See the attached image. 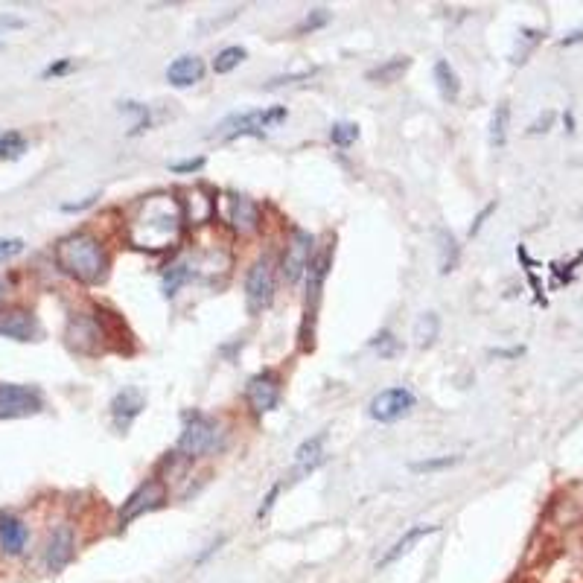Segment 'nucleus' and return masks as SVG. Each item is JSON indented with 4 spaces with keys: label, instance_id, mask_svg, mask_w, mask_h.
I'll return each mask as SVG.
<instances>
[{
    "label": "nucleus",
    "instance_id": "1",
    "mask_svg": "<svg viewBox=\"0 0 583 583\" xmlns=\"http://www.w3.org/2000/svg\"><path fill=\"white\" fill-rule=\"evenodd\" d=\"M56 263L62 272L70 277L82 280V283H100L108 269V257H105L100 240H94L91 234H70L56 245Z\"/></svg>",
    "mask_w": 583,
    "mask_h": 583
},
{
    "label": "nucleus",
    "instance_id": "2",
    "mask_svg": "<svg viewBox=\"0 0 583 583\" xmlns=\"http://www.w3.org/2000/svg\"><path fill=\"white\" fill-rule=\"evenodd\" d=\"M222 426L219 420L207 417L202 412H193L184 417V429H181V438H178V452L187 455V458H202L210 455L222 446Z\"/></svg>",
    "mask_w": 583,
    "mask_h": 583
},
{
    "label": "nucleus",
    "instance_id": "3",
    "mask_svg": "<svg viewBox=\"0 0 583 583\" xmlns=\"http://www.w3.org/2000/svg\"><path fill=\"white\" fill-rule=\"evenodd\" d=\"M289 117L286 105H272V108H257V111H245V114H234L228 120L219 123V135L228 140L237 138H263L266 129H275L283 120Z\"/></svg>",
    "mask_w": 583,
    "mask_h": 583
},
{
    "label": "nucleus",
    "instance_id": "4",
    "mask_svg": "<svg viewBox=\"0 0 583 583\" xmlns=\"http://www.w3.org/2000/svg\"><path fill=\"white\" fill-rule=\"evenodd\" d=\"M275 298V263L272 257H260L245 277V304L248 312L257 315L272 304Z\"/></svg>",
    "mask_w": 583,
    "mask_h": 583
},
{
    "label": "nucleus",
    "instance_id": "5",
    "mask_svg": "<svg viewBox=\"0 0 583 583\" xmlns=\"http://www.w3.org/2000/svg\"><path fill=\"white\" fill-rule=\"evenodd\" d=\"M414 409V394L409 388H403V385H397V388H385V391H379L377 397L371 400V406H368V414L379 420V423H397L400 417H406V414Z\"/></svg>",
    "mask_w": 583,
    "mask_h": 583
},
{
    "label": "nucleus",
    "instance_id": "6",
    "mask_svg": "<svg viewBox=\"0 0 583 583\" xmlns=\"http://www.w3.org/2000/svg\"><path fill=\"white\" fill-rule=\"evenodd\" d=\"M309 260H312V234L295 228L292 231V240L286 245V254H283V263H280V272H283V280L292 286L298 283L301 277L307 275Z\"/></svg>",
    "mask_w": 583,
    "mask_h": 583
},
{
    "label": "nucleus",
    "instance_id": "7",
    "mask_svg": "<svg viewBox=\"0 0 583 583\" xmlns=\"http://www.w3.org/2000/svg\"><path fill=\"white\" fill-rule=\"evenodd\" d=\"M38 412H41V397L35 394L33 388L0 382V420L30 417V414Z\"/></svg>",
    "mask_w": 583,
    "mask_h": 583
},
{
    "label": "nucleus",
    "instance_id": "8",
    "mask_svg": "<svg viewBox=\"0 0 583 583\" xmlns=\"http://www.w3.org/2000/svg\"><path fill=\"white\" fill-rule=\"evenodd\" d=\"M164 499H167V493H164V484L161 481H146V484H140L138 490L123 502V508H120V525L126 528L129 522H135L138 516L149 514V511H155V508H161L164 505Z\"/></svg>",
    "mask_w": 583,
    "mask_h": 583
},
{
    "label": "nucleus",
    "instance_id": "9",
    "mask_svg": "<svg viewBox=\"0 0 583 583\" xmlns=\"http://www.w3.org/2000/svg\"><path fill=\"white\" fill-rule=\"evenodd\" d=\"M245 397H248V406L257 414L275 412L277 403H280V379H277V374L263 371V374L248 379Z\"/></svg>",
    "mask_w": 583,
    "mask_h": 583
},
{
    "label": "nucleus",
    "instance_id": "10",
    "mask_svg": "<svg viewBox=\"0 0 583 583\" xmlns=\"http://www.w3.org/2000/svg\"><path fill=\"white\" fill-rule=\"evenodd\" d=\"M330 263H333V245H324L312 260H309L307 269V318L315 315L318 301H321V289H324V280L330 275Z\"/></svg>",
    "mask_w": 583,
    "mask_h": 583
},
{
    "label": "nucleus",
    "instance_id": "11",
    "mask_svg": "<svg viewBox=\"0 0 583 583\" xmlns=\"http://www.w3.org/2000/svg\"><path fill=\"white\" fill-rule=\"evenodd\" d=\"M73 549H76V540H73V528L70 525H59L47 543V551H44V566L50 572H62L73 560Z\"/></svg>",
    "mask_w": 583,
    "mask_h": 583
},
{
    "label": "nucleus",
    "instance_id": "12",
    "mask_svg": "<svg viewBox=\"0 0 583 583\" xmlns=\"http://www.w3.org/2000/svg\"><path fill=\"white\" fill-rule=\"evenodd\" d=\"M146 409V397H143V391L138 388H123V391H117V397L111 400V414H114V426L120 429V432H126L132 423H135V417Z\"/></svg>",
    "mask_w": 583,
    "mask_h": 583
},
{
    "label": "nucleus",
    "instance_id": "13",
    "mask_svg": "<svg viewBox=\"0 0 583 583\" xmlns=\"http://www.w3.org/2000/svg\"><path fill=\"white\" fill-rule=\"evenodd\" d=\"M38 330L33 312L27 309H6L0 312V339H15V342H30Z\"/></svg>",
    "mask_w": 583,
    "mask_h": 583
},
{
    "label": "nucleus",
    "instance_id": "14",
    "mask_svg": "<svg viewBox=\"0 0 583 583\" xmlns=\"http://www.w3.org/2000/svg\"><path fill=\"white\" fill-rule=\"evenodd\" d=\"M27 543H30V531H27L24 519L12 514H0V551L15 557V554L27 549Z\"/></svg>",
    "mask_w": 583,
    "mask_h": 583
},
{
    "label": "nucleus",
    "instance_id": "15",
    "mask_svg": "<svg viewBox=\"0 0 583 583\" xmlns=\"http://www.w3.org/2000/svg\"><path fill=\"white\" fill-rule=\"evenodd\" d=\"M202 76H205V62L199 56H178L167 68V82L172 88H190L202 82Z\"/></svg>",
    "mask_w": 583,
    "mask_h": 583
},
{
    "label": "nucleus",
    "instance_id": "16",
    "mask_svg": "<svg viewBox=\"0 0 583 583\" xmlns=\"http://www.w3.org/2000/svg\"><path fill=\"white\" fill-rule=\"evenodd\" d=\"M324 444H327V432H315L304 444L295 449V473H312L321 461H324Z\"/></svg>",
    "mask_w": 583,
    "mask_h": 583
},
{
    "label": "nucleus",
    "instance_id": "17",
    "mask_svg": "<svg viewBox=\"0 0 583 583\" xmlns=\"http://www.w3.org/2000/svg\"><path fill=\"white\" fill-rule=\"evenodd\" d=\"M231 222L240 234H254L260 228V207L257 202L245 199V196H237L231 202Z\"/></svg>",
    "mask_w": 583,
    "mask_h": 583
},
{
    "label": "nucleus",
    "instance_id": "18",
    "mask_svg": "<svg viewBox=\"0 0 583 583\" xmlns=\"http://www.w3.org/2000/svg\"><path fill=\"white\" fill-rule=\"evenodd\" d=\"M435 531H438L435 525H417V528H412V531H406V534H403V537H400V540H397V543L391 546V551H388V554H385V557L379 560L377 569H388V566H391L394 560H400V557H403L406 551L412 549L417 540H423L426 534H435Z\"/></svg>",
    "mask_w": 583,
    "mask_h": 583
},
{
    "label": "nucleus",
    "instance_id": "19",
    "mask_svg": "<svg viewBox=\"0 0 583 583\" xmlns=\"http://www.w3.org/2000/svg\"><path fill=\"white\" fill-rule=\"evenodd\" d=\"M409 68H412V59L409 56H394V59L382 62L379 68L368 70L365 79L368 82H377V85H391V82H397Z\"/></svg>",
    "mask_w": 583,
    "mask_h": 583
},
{
    "label": "nucleus",
    "instance_id": "20",
    "mask_svg": "<svg viewBox=\"0 0 583 583\" xmlns=\"http://www.w3.org/2000/svg\"><path fill=\"white\" fill-rule=\"evenodd\" d=\"M435 82H438V91H441V97H444L446 103H455V100H458V94H461V79H458V73L452 70V65H449L446 59H438V62H435Z\"/></svg>",
    "mask_w": 583,
    "mask_h": 583
},
{
    "label": "nucleus",
    "instance_id": "21",
    "mask_svg": "<svg viewBox=\"0 0 583 583\" xmlns=\"http://www.w3.org/2000/svg\"><path fill=\"white\" fill-rule=\"evenodd\" d=\"M438 333H441V318H438V312H423V315L417 318V324H414V344H417V347H429V344H435Z\"/></svg>",
    "mask_w": 583,
    "mask_h": 583
},
{
    "label": "nucleus",
    "instance_id": "22",
    "mask_svg": "<svg viewBox=\"0 0 583 583\" xmlns=\"http://www.w3.org/2000/svg\"><path fill=\"white\" fill-rule=\"evenodd\" d=\"M438 240H441V275H449L455 272L458 266V257H461V248H458V240L452 231H438Z\"/></svg>",
    "mask_w": 583,
    "mask_h": 583
},
{
    "label": "nucleus",
    "instance_id": "23",
    "mask_svg": "<svg viewBox=\"0 0 583 583\" xmlns=\"http://www.w3.org/2000/svg\"><path fill=\"white\" fill-rule=\"evenodd\" d=\"M508 120H511V108L508 103H502L493 111V120H490V146L502 149L505 140H508Z\"/></svg>",
    "mask_w": 583,
    "mask_h": 583
},
{
    "label": "nucleus",
    "instance_id": "24",
    "mask_svg": "<svg viewBox=\"0 0 583 583\" xmlns=\"http://www.w3.org/2000/svg\"><path fill=\"white\" fill-rule=\"evenodd\" d=\"M245 56H248V50L240 47V44H231V47H225L222 53H216V59H213V70L216 73H231L234 68H240L242 62H245Z\"/></svg>",
    "mask_w": 583,
    "mask_h": 583
},
{
    "label": "nucleus",
    "instance_id": "25",
    "mask_svg": "<svg viewBox=\"0 0 583 583\" xmlns=\"http://www.w3.org/2000/svg\"><path fill=\"white\" fill-rule=\"evenodd\" d=\"M27 152V138L21 132H6L0 138V161H18Z\"/></svg>",
    "mask_w": 583,
    "mask_h": 583
},
{
    "label": "nucleus",
    "instance_id": "26",
    "mask_svg": "<svg viewBox=\"0 0 583 583\" xmlns=\"http://www.w3.org/2000/svg\"><path fill=\"white\" fill-rule=\"evenodd\" d=\"M330 140L339 146V149H347V146H353L356 140H359V126L356 123H333V129H330Z\"/></svg>",
    "mask_w": 583,
    "mask_h": 583
},
{
    "label": "nucleus",
    "instance_id": "27",
    "mask_svg": "<svg viewBox=\"0 0 583 583\" xmlns=\"http://www.w3.org/2000/svg\"><path fill=\"white\" fill-rule=\"evenodd\" d=\"M187 277H190V269L184 266V263H175V266H170V272L164 275V295L167 298H172L184 283H187Z\"/></svg>",
    "mask_w": 583,
    "mask_h": 583
},
{
    "label": "nucleus",
    "instance_id": "28",
    "mask_svg": "<svg viewBox=\"0 0 583 583\" xmlns=\"http://www.w3.org/2000/svg\"><path fill=\"white\" fill-rule=\"evenodd\" d=\"M371 347L377 350L382 359H394V356L400 353V339H397L391 330H382L377 339L371 342Z\"/></svg>",
    "mask_w": 583,
    "mask_h": 583
},
{
    "label": "nucleus",
    "instance_id": "29",
    "mask_svg": "<svg viewBox=\"0 0 583 583\" xmlns=\"http://www.w3.org/2000/svg\"><path fill=\"white\" fill-rule=\"evenodd\" d=\"M330 24V12L327 9H312L307 18L298 24V30L295 33L304 35V33H312V30H321V27H327Z\"/></svg>",
    "mask_w": 583,
    "mask_h": 583
},
{
    "label": "nucleus",
    "instance_id": "30",
    "mask_svg": "<svg viewBox=\"0 0 583 583\" xmlns=\"http://www.w3.org/2000/svg\"><path fill=\"white\" fill-rule=\"evenodd\" d=\"M123 111H135V114H138V123H135V129L129 132L132 138H135V135H143V132L152 126V114H149V108H146V105L123 103Z\"/></svg>",
    "mask_w": 583,
    "mask_h": 583
},
{
    "label": "nucleus",
    "instance_id": "31",
    "mask_svg": "<svg viewBox=\"0 0 583 583\" xmlns=\"http://www.w3.org/2000/svg\"><path fill=\"white\" fill-rule=\"evenodd\" d=\"M458 461H461L458 455H444V458H432V461H417V464H412V470H417V473H432V470L452 467V464H458Z\"/></svg>",
    "mask_w": 583,
    "mask_h": 583
},
{
    "label": "nucleus",
    "instance_id": "32",
    "mask_svg": "<svg viewBox=\"0 0 583 583\" xmlns=\"http://www.w3.org/2000/svg\"><path fill=\"white\" fill-rule=\"evenodd\" d=\"M21 251H24V240H18V237H6V240H0V263H6V260L18 257Z\"/></svg>",
    "mask_w": 583,
    "mask_h": 583
},
{
    "label": "nucleus",
    "instance_id": "33",
    "mask_svg": "<svg viewBox=\"0 0 583 583\" xmlns=\"http://www.w3.org/2000/svg\"><path fill=\"white\" fill-rule=\"evenodd\" d=\"M202 167H205V158H190V161L172 164L170 172H175V175H184V172H199Z\"/></svg>",
    "mask_w": 583,
    "mask_h": 583
},
{
    "label": "nucleus",
    "instance_id": "34",
    "mask_svg": "<svg viewBox=\"0 0 583 583\" xmlns=\"http://www.w3.org/2000/svg\"><path fill=\"white\" fill-rule=\"evenodd\" d=\"M277 493H280V484H275V487H272V493H269V496H266V502L260 505V511H257V519H266V516H269V511H272V505H275Z\"/></svg>",
    "mask_w": 583,
    "mask_h": 583
},
{
    "label": "nucleus",
    "instance_id": "35",
    "mask_svg": "<svg viewBox=\"0 0 583 583\" xmlns=\"http://www.w3.org/2000/svg\"><path fill=\"white\" fill-rule=\"evenodd\" d=\"M73 68V62L70 59H62V62H56V65H50V68H44V79H50V76H62V73H68Z\"/></svg>",
    "mask_w": 583,
    "mask_h": 583
},
{
    "label": "nucleus",
    "instance_id": "36",
    "mask_svg": "<svg viewBox=\"0 0 583 583\" xmlns=\"http://www.w3.org/2000/svg\"><path fill=\"white\" fill-rule=\"evenodd\" d=\"M493 210H496V202H490V205L481 210L479 216H476V222H473V228H470V237H476V234H479L481 225H484V219H487V216H490Z\"/></svg>",
    "mask_w": 583,
    "mask_h": 583
},
{
    "label": "nucleus",
    "instance_id": "37",
    "mask_svg": "<svg viewBox=\"0 0 583 583\" xmlns=\"http://www.w3.org/2000/svg\"><path fill=\"white\" fill-rule=\"evenodd\" d=\"M97 199H100V196L94 193V196H88V199H82V202H76V205H62V210H65V213H79V210H85V207L94 205Z\"/></svg>",
    "mask_w": 583,
    "mask_h": 583
},
{
    "label": "nucleus",
    "instance_id": "38",
    "mask_svg": "<svg viewBox=\"0 0 583 583\" xmlns=\"http://www.w3.org/2000/svg\"><path fill=\"white\" fill-rule=\"evenodd\" d=\"M575 41H583V30H581V33H572L569 38H563L560 44H563V47H569V44H575Z\"/></svg>",
    "mask_w": 583,
    "mask_h": 583
},
{
    "label": "nucleus",
    "instance_id": "39",
    "mask_svg": "<svg viewBox=\"0 0 583 583\" xmlns=\"http://www.w3.org/2000/svg\"><path fill=\"white\" fill-rule=\"evenodd\" d=\"M0 298H3V283H0Z\"/></svg>",
    "mask_w": 583,
    "mask_h": 583
},
{
    "label": "nucleus",
    "instance_id": "40",
    "mask_svg": "<svg viewBox=\"0 0 583 583\" xmlns=\"http://www.w3.org/2000/svg\"><path fill=\"white\" fill-rule=\"evenodd\" d=\"M0 50H3V41H0Z\"/></svg>",
    "mask_w": 583,
    "mask_h": 583
}]
</instances>
